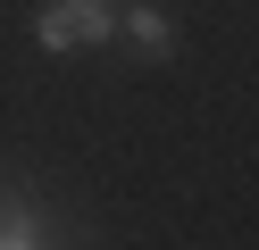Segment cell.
Listing matches in <instances>:
<instances>
[{
  "instance_id": "1",
  "label": "cell",
  "mask_w": 259,
  "mask_h": 250,
  "mask_svg": "<svg viewBox=\"0 0 259 250\" xmlns=\"http://www.w3.org/2000/svg\"><path fill=\"white\" fill-rule=\"evenodd\" d=\"M109 33H117V9H109V0H51L42 25H34V42L51 50V59H67V50L109 42Z\"/></svg>"
},
{
  "instance_id": "2",
  "label": "cell",
  "mask_w": 259,
  "mask_h": 250,
  "mask_svg": "<svg viewBox=\"0 0 259 250\" xmlns=\"http://www.w3.org/2000/svg\"><path fill=\"white\" fill-rule=\"evenodd\" d=\"M117 33L142 50V59H176V25H167V9H151V0H134V9L117 17Z\"/></svg>"
},
{
  "instance_id": "3",
  "label": "cell",
  "mask_w": 259,
  "mask_h": 250,
  "mask_svg": "<svg viewBox=\"0 0 259 250\" xmlns=\"http://www.w3.org/2000/svg\"><path fill=\"white\" fill-rule=\"evenodd\" d=\"M25 242H42V217L34 209H0V250H25Z\"/></svg>"
}]
</instances>
